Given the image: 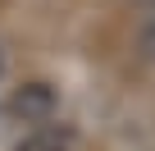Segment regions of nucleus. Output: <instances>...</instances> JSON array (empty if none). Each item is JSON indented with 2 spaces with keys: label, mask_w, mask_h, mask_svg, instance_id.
Instances as JSON below:
<instances>
[{
  "label": "nucleus",
  "mask_w": 155,
  "mask_h": 151,
  "mask_svg": "<svg viewBox=\"0 0 155 151\" xmlns=\"http://www.w3.org/2000/svg\"><path fill=\"white\" fill-rule=\"evenodd\" d=\"M9 110H14L18 119H46V115L55 110V96H50V87H46V83H28V87H18V92H14Z\"/></svg>",
  "instance_id": "obj_1"
},
{
  "label": "nucleus",
  "mask_w": 155,
  "mask_h": 151,
  "mask_svg": "<svg viewBox=\"0 0 155 151\" xmlns=\"http://www.w3.org/2000/svg\"><path fill=\"white\" fill-rule=\"evenodd\" d=\"M14 151H64L59 142H50V137H28V142H18Z\"/></svg>",
  "instance_id": "obj_2"
}]
</instances>
